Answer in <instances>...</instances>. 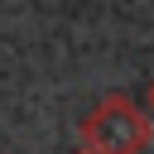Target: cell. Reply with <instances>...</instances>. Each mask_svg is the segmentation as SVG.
Wrapping results in <instances>:
<instances>
[{
	"label": "cell",
	"mask_w": 154,
	"mask_h": 154,
	"mask_svg": "<svg viewBox=\"0 0 154 154\" xmlns=\"http://www.w3.org/2000/svg\"><path fill=\"white\" fill-rule=\"evenodd\" d=\"M149 101H154V87H149Z\"/></svg>",
	"instance_id": "3957f363"
},
{
	"label": "cell",
	"mask_w": 154,
	"mask_h": 154,
	"mask_svg": "<svg viewBox=\"0 0 154 154\" xmlns=\"http://www.w3.org/2000/svg\"><path fill=\"white\" fill-rule=\"evenodd\" d=\"M149 130H154V120L130 96L111 91L82 120V149H91V154H140L149 144Z\"/></svg>",
	"instance_id": "6da1fadb"
},
{
	"label": "cell",
	"mask_w": 154,
	"mask_h": 154,
	"mask_svg": "<svg viewBox=\"0 0 154 154\" xmlns=\"http://www.w3.org/2000/svg\"><path fill=\"white\" fill-rule=\"evenodd\" d=\"M72 154H91V149H72Z\"/></svg>",
	"instance_id": "7a4b0ae2"
}]
</instances>
